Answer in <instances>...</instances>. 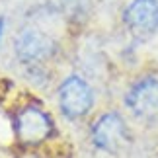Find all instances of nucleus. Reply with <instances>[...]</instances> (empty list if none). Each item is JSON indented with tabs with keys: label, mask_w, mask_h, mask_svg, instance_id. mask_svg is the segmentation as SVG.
<instances>
[{
	"label": "nucleus",
	"mask_w": 158,
	"mask_h": 158,
	"mask_svg": "<svg viewBox=\"0 0 158 158\" xmlns=\"http://www.w3.org/2000/svg\"><path fill=\"white\" fill-rule=\"evenodd\" d=\"M12 53L26 69L45 66L59 53V41L39 23H26L12 39Z\"/></svg>",
	"instance_id": "f257e3e1"
},
{
	"label": "nucleus",
	"mask_w": 158,
	"mask_h": 158,
	"mask_svg": "<svg viewBox=\"0 0 158 158\" xmlns=\"http://www.w3.org/2000/svg\"><path fill=\"white\" fill-rule=\"evenodd\" d=\"M59 109L66 119H82L94 107V88L80 74H69L57 88Z\"/></svg>",
	"instance_id": "f03ea898"
},
{
	"label": "nucleus",
	"mask_w": 158,
	"mask_h": 158,
	"mask_svg": "<svg viewBox=\"0 0 158 158\" xmlns=\"http://www.w3.org/2000/svg\"><path fill=\"white\" fill-rule=\"evenodd\" d=\"M14 129L18 141L26 147H37L51 139L55 125L51 115L37 104H27L18 111L14 119Z\"/></svg>",
	"instance_id": "7ed1b4c3"
},
{
	"label": "nucleus",
	"mask_w": 158,
	"mask_h": 158,
	"mask_svg": "<svg viewBox=\"0 0 158 158\" xmlns=\"http://www.w3.org/2000/svg\"><path fill=\"white\" fill-rule=\"evenodd\" d=\"M125 107L133 117L150 121L158 117V74H143L135 78L125 92Z\"/></svg>",
	"instance_id": "20e7f679"
},
{
	"label": "nucleus",
	"mask_w": 158,
	"mask_h": 158,
	"mask_svg": "<svg viewBox=\"0 0 158 158\" xmlns=\"http://www.w3.org/2000/svg\"><path fill=\"white\" fill-rule=\"evenodd\" d=\"M121 22L135 41H148L158 33V0H129Z\"/></svg>",
	"instance_id": "39448f33"
},
{
	"label": "nucleus",
	"mask_w": 158,
	"mask_h": 158,
	"mask_svg": "<svg viewBox=\"0 0 158 158\" xmlns=\"http://www.w3.org/2000/svg\"><path fill=\"white\" fill-rule=\"evenodd\" d=\"M90 137H92V143L96 148L115 154L129 141V129H127V123L121 113L106 111L92 123Z\"/></svg>",
	"instance_id": "423d86ee"
},
{
	"label": "nucleus",
	"mask_w": 158,
	"mask_h": 158,
	"mask_svg": "<svg viewBox=\"0 0 158 158\" xmlns=\"http://www.w3.org/2000/svg\"><path fill=\"white\" fill-rule=\"evenodd\" d=\"M4 33H6V16H0V43L4 39Z\"/></svg>",
	"instance_id": "0eeeda50"
}]
</instances>
